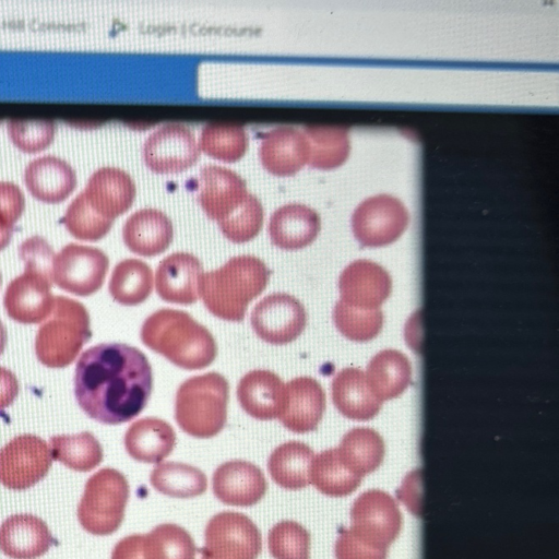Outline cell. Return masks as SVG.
Wrapping results in <instances>:
<instances>
[{"label": "cell", "mask_w": 559, "mask_h": 559, "mask_svg": "<svg viewBox=\"0 0 559 559\" xmlns=\"http://www.w3.org/2000/svg\"><path fill=\"white\" fill-rule=\"evenodd\" d=\"M153 372L146 356L121 343L86 349L78 360L74 394L83 412L106 425L130 421L146 406Z\"/></svg>", "instance_id": "obj_1"}, {"label": "cell", "mask_w": 559, "mask_h": 559, "mask_svg": "<svg viewBox=\"0 0 559 559\" xmlns=\"http://www.w3.org/2000/svg\"><path fill=\"white\" fill-rule=\"evenodd\" d=\"M141 340L174 365L198 370L210 366L217 354L214 336L189 313L163 308L143 322Z\"/></svg>", "instance_id": "obj_2"}, {"label": "cell", "mask_w": 559, "mask_h": 559, "mask_svg": "<svg viewBox=\"0 0 559 559\" xmlns=\"http://www.w3.org/2000/svg\"><path fill=\"white\" fill-rule=\"evenodd\" d=\"M271 271L253 255L230 258L223 266L203 273L199 294L206 309L215 317L240 322L248 305L267 286Z\"/></svg>", "instance_id": "obj_3"}, {"label": "cell", "mask_w": 559, "mask_h": 559, "mask_svg": "<svg viewBox=\"0 0 559 559\" xmlns=\"http://www.w3.org/2000/svg\"><path fill=\"white\" fill-rule=\"evenodd\" d=\"M229 385L225 377L207 372L185 380L175 399V419L178 426L195 438H212L227 420Z\"/></svg>", "instance_id": "obj_4"}, {"label": "cell", "mask_w": 559, "mask_h": 559, "mask_svg": "<svg viewBox=\"0 0 559 559\" xmlns=\"http://www.w3.org/2000/svg\"><path fill=\"white\" fill-rule=\"evenodd\" d=\"M90 316L79 301L56 296L50 316L35 338L38 360L49 368H63L74 361L91 338Z\"/></svg>", "instance_id": "obj_5"}, {"label": "cell", "mask_w": 559, "mask_h": 559, "mask_svg": "<svg viewBox=\"0 0 559 559\" xmlns=\"http://www.w3.org/2000/svg\"><path fill=\"white\" fill-rule=\"evenodd\" d=\"M130 488L122 473L102 468L86 481L78 507L82 527L94 535H109L123 521Z\"/></svg>", "instance_id": "obj_6"}, {"label": "cell", "mask_w": 559, "mask_h": 559, "mask_svg": "<svg viewBox=\"0 0 559 559\" xmlns=\"http://www.w3.org/2000/svg\"><path fill=\"white\" fill-rule=\"evenodd\" d=\"M201 559H255L262 549L261 533L245 514L224 511L205 527Z\"/></svg>", "instance_id": "obj_7"}, {"label": "cell", "mask_w": 559, "mask_h": 559, "mask_svg": "<svg viewBox=\"0 0 559 559\" xmlns=\"http://www.w3.org/2000/svg\"><path fill=\"white\" fill-rule=\"evenodd\" d=\"M408 223L409 214L403 202L384 193L365 199L352 215L353 234L364 247H383L394 242Z\"/></svg>", "instance_id": "obj_8"}, {"label": "cell", "mask_w": 559, "mask_h": 559, "mask_svg": "<svg viewBox=\"0 0 559 559\" xmlns=\"http://www.w3.org/2000/svg\"><path fill=\"white\" fill-rule=\"evenodd\" d=\"M348 528L359 540L383 550L396 539L402 514L396 501L386 492L371 489L353 503Z\"/></svg>", "instance_id": "obj_9"}, {"label": "cell", "mask_w": 559, "mask_h": 559, "mask_svg": "<svg viewBox=\"0 0 559 559\" xmlns=\"http://www.w3.org/2000/svg\"><path fill=\"white\" fill-rule=\"evenodd\" d=\"M108 266V257L100 249L69 243L55 257L52 278L66 292L90 296L103 286Z\"/></svg>", "instance_id": "obj_10"}, {"label": "cell", "mask_w": 559, "mask_h": 559, "mask_svg": "<svg viewBox=\"0 0 559 559\" xmlns=\"http://www.w3.org/2000/svg\"><path fill=\"white\" fill-rule=\"evenodd\" d=\"M52 463L48 444L35 435L13 438L0 450V483L24 490L41 480Z\"/></svg>", "instance_id": "obj_11"}, {"label": "cell", "mask_w": 559, "mask_h": 559, "mask_svg": "<svg viewBox=\"0 0 559 559\" xmlns=\"http://www.w3.org/2000/svg\"><path fill=\"white\" fill-rule=\"evenodd\" d=\"M254 333L264 342L285 345L295 341L307 324L302 304L292 295L274 293L261 299L250 316Z\"/></svg>", "instance_id": "obj_12"}, {"label": "cell", "mask_w": 559, "mask_h": 559, "mask_svg": "<svg viewBox=\"0 0 559 559\" xmlns=\"http://www.w3.org/2000/svg\"><path fill=\"white\" fill-rule=\"evenodd\" d=\"M200 148L193 133L183 124L168 123L145 141V165L157 174H177L190 168L199 158Z\"/></svg>", "instance_id": "obj_13"}, {"label": "cell", "mask_w": 559, "mask_h": 559, "mask_svg": "<svg viewBox=\"0 0 559 559\" xmlns=\"http://www.w3.org/2000/svg\"><path fill=\"white\" fill-rule=\"evenodd\" d=\"M52 282V277L43 272L25 269L7 287L3 297L7 314L24 324L45 321L55 302L50 290Z\"/></svg>", "instance_id": "obj_14"}, {"label": "cell", "mask_w": 559, "mask_h": 559, "mask_svg": "<svg viewBox=\"0 0 559 559\" xmlns=\"http://www.w3.org/2000/svg\"><path fill=\"white\" fill-rule=\"evenodd\" d=\"M267 489L263 472L254 464L231 460L217 466L213 474V492L225 504L251 507Z\"/></svg>", "instance_id": "obj_15"}, {"label": "cell", "mask_w": 559, "mask_h": 559, "mask_svg": "<svg viewBox=\"0 0 559 559\" xmlns=\"http://www.w3.org/2000/svg\"><path fill=\"white\" fill-rule=\"evenodd\" d=\"M248 194L246 182L235 171L216 165L201 169L198 201L211 219H225Z\"/></svg>", "instance_id": "obj_16"}, {"label": "cell", "mask_w": 559, "mask_h": 559, "mask_svg": "<svg viewBox=\"0 0 559 559\" xmlns=\"http://www.w3.org/2000/svg\"><path fill=\"white\" fill-rule=\"evenodd\" d=\"M341 300L364 308H380L390 296L392 281L389 273L370 260H356L341 273Z\"/></svg>", "instance_id": "obj_17"}, {"label": "cell", "mask_w": 559, "mask_h": 559, "mask_svg": "<svg viewBox=\"0 0 559 559\" xmlns=\"http://www.w3.org/2000/svg\"><path fill=\"white\" fill-rule=\"evenodd\" d=\"M325 411V393L310 377H298L285 384V401L278 417L282 425L295 433L317 429Z\"/></svg>", "instance_id": "obj_18"}, {"label": "cell", "mask_w": 559, "mask_h": 559, "mask_svg": "<svg viewBox=\"0 0 559 559\" xmlns=\"http://www.w3.org/2000/svg\"><path fill=\"white\" fill-rule=\"evenodd\" d=\"M202 274V264L197 257L188 252L171 253L156 269L157 295L167 302L191 305L200 296Z\"/></svg>", "instance_id": "obj_19"}, {"label": "cell", "mask_w": 559, "mask_h": 559, "mask_svg": "<svg viewBox=\"0 0 559 559\" xmlns=\"http://www.w3.org/2000/svg\"><path fill=\"white\" fill-rule=\"evenodd\" d=\"M82 192L98 214L114 221L132 205L135 186L126 171L116 167H102L90 177Z\"/></svg>", "instance_id": "obj_20"}, {"label": "cell", "mask_w": 559, "mask_h": 559, "mask_svg": "<svg viewBox=\"0 0 559 559\" xmlns=\"http://www.w3.org/2000/svg\"><path fill=\"white\" fill-rule=\"evenodd\" d=\"M259 155L269 173L293 176L308 163V141L305 133L296 128L278 127L264 134Z\"/></svg>", "instance_id": "obj_21"}, {"label": "cell", "mask_w": 559, "mask_h": 559, "mask_svg": "<svg viewBox=\"0 0 559 559\" xmlns=\"http://www.w3.org/2000/svg\"><path fill=\"white\" fill-rule=\"evenodd\" d=\"M237 399L242 409L259 420L278 418L285 401V384L270 370H252L237 385Z\"/></svg>", "instance_id": "obj_22"}, {"label": "cell", "mask_w": 559, "mask_h": 559, "mask_svg": "<svg viewBox=\"0 0 559 559\" xmlns=\"http://www.w3.org/2000/svg\"><path fill=\"white\" fill-rule=\"evenodd\" d=\"M320 228V216L313 209L300 203H289L272 214L269 235L276 247L299 250L316 240Z\"/></svg>", "instance_id": "obj_23"}, {"label": "cell", "mask_w": 559, "mask_h": 559, "mask_svg": "<svg viewBox=\"0 0 559 559\" xmlns=\"http://www.w3.org/2000/svg\"><path fill=\"white\" fill-rule=\"evenodd\" d=\"M46 523L33 514H14L0 526V550L13 559H35L52 545Z\"/></svg>", "instance_id": "obj_24"}, {"label": "cell", "mask_w": 559, "mask_h": 559, "mask_svg": "<svg viewBox=\"0 0 559 559\" xmlns=\"http://www.w3.org/2000/svg\"><path fill=\"white\" fill-rule=\"evenodd\" d=\"M331 393L337 411L354 420L373 418L382 405L371 390L365 372L358 368L338 371L332 380Z\"/></svg>", "instance_id": "obj_25"}, {"label": "cell", "mask_w": 559, "mask_h": 559, "mask_svg": "<svg viewBox=\"0 0 559 559\" xmlns=\"http://www.w3.org/2000/svg\"><path fill=\"white\" fill-rule=\"evenodd\" d=\"M173 237L170 219L156 209H143L133 213L122 228V238L128 249L147 258L164 252Z\"/></svg>", "instance_id": "obj_26"}, {"label": "cell", "mask_w": 559, "mask_h": 559, "mask_svg": "<svg viewBox=\"0 0 559 559\" xmlns=\"http://www.w3.org/2000/svg\"><path fill=\"white\" fill-rule=\"evenodd\" d=\"M24 182L33 197L47 203L67 199L76 186L73 168L63 159L46 155L32 160L24 170Z\"/></svg>", "instance_id": "obj_27"}, {"label": "cell", "mask_w": 559, "mask_h": 559, "mask_svg": "<svg viewBox=\"0 0 559 559\" xmlns=\"http://www.w3.org/2000/svg\"><path fill=\"white\" fill-rule=\"evenodd\" d=\"M123 442L128 454L135 461L159 463L173 452L176 432L167 421L145 417L129 426Z\"/></svg>", "instance_id": "obj_28"}, {"label": "cell", "mask_w": 559, "mask_h": 559, "mask_svg": "<svg viewBox=\"0 0 559 559\" xmlns=\"http://www.w3.org/2000/svg\"><path fill=\"white\" fill-rule=\"evenodd\" d=\"M366 377L376 396L383 402L406 390L412 380V366L403 353L384 349L371 358Z\"/></svg>", "instance_id": "obj_29"}, {"label": "cell", "mask_w": 559, "mask_h": 559, "mask_svg": "<svg viewBox=\"0 0 559 559\" xmlns=\"http://www.w3.org/2000/svg\"><path fill=\"white\" fill-rule=\"evenodd\" d=\"M314 453L300 441L280 444L267 460L272 479L282 488L298 490L310 484V471Z\"/></svg>", "instance_id": "obj_30"}, {"label": "cell", "mask_w": 559, "mask_h": 559, "mask_svg": "<svg viewBox=\"0 0 559 559\" xmlns=\"http://www.w3.org/2000/svg\"><path fill=\"white\" fill-rule=\"evenodd\" d=\"M308 141V164L316 169L330 170L342 166L350 153L346 129L333 126H311L304 129Z\"/></svg>", "instance_id": "obj_31"}, {"label": "cell", "mask_w": 559, "mask_h": 559, "mask_svg": "<svg viewBox=\"0 0 559 559\" xmlns=\"http://www.w3.org/2000/svg\"><path fill=\"white\" fill-rule=\"evenodd\" d=\"M337 450L345 465L362 478L382 463L384 442L376 430L360 427L346 432Z\"/></svg>", "instance_id": "obj_32"}, {"label": "cell", "mask_w": 559, "mask_h": 559, "mask_svg": "<svg viewBox=\"0 0 559 559\" xmlns=\"http://www.w3.org/2000/svg\"><path fill=\"white\" fill-rule=\"evenodd\" d=\"M361 479L345 465L337 448L324 450L313 457L310 484L326 496H347L357 489Z\"/></svg>", "instance_id": "obj_33"}, {"label": "cell", "mask_w": 559, "mask_h": 559, "mask_svg": "<svg viewBox=\"0 0 559 559\" xmlns=\"http://www.w3.org/2000/svg\"><path fill=\"white\" fill-rule=\"evenodd\" d=\"M108 289L111 297L121 305H140L153 290V272L142 260H122L111 273Z\"/></svg>", "instance_id": "obj_34"}, {"label": "cell", "mask_w": 559, "mask_h": 559, "mask_svg": "<svg viewBox=\"0 0 559 559\" xmlns=\"http://www.w3.org/2000/svg\"><path fill=\"white\" fill-rule=\"evenodd\" d=\"M151 485L158 492L173 498H193L207 487L205 474L192 465L179 462H162L150 475Z\"/></svg>", "instance_id": "obj_35"}, {"label": "cell", "mask_w": 559, "mask_h": 559, "mask_svg": "<svg viewBox=\"0 0 559 559\" xmlns=\"http://www.w3.org/2000/svg\"><path fill=\"white\" fill-rule=\"evenodd\" d=\"M50 445L52 459L73 471L88 472L103 461V448L88 431L53 436Z\"/></svg>", "instance_id": "obj_36"}, {"label": "cell", "mask_w": 559, "mask_h": 559, "mask_svg": "<svg viewBox=\"0 0 559 559\" xmlns=\"http://www.w3.org/2000/svg\"><path fill=\"white\" fill-rule=\"evenodd\" d=\"M143 554L144 559H195L197 547L183 527L164 523L144 535Z\"/></svg>", "instance_id": "obj_37"}, {"label": "cell", "mask_w": 559, "mask_h": 559, "mask_svg": "<svg viewBox=\"0 0 559 559\" xmlns=\"http://www.w3.org/2000/svg\"><path fill=\"white\" fill-rule=\"evenodd\" d=\"M199 148L215 159L234 163L245 155L248 135L237 124L210 123L201 131Z\"/></svg>", "instance_id": "obj_38"}, {"label": "cell", "mask_w": 559, "mask_h": 559, "mask_svg": "<svg viewBox=\"0 0 559 559\" xmlns=\"http://www.w3.org/2000/svg\"><path fill=\"white\" fill-rule=\"evenodd\" d=\"M336 329L348 340L366 342L374 338L383 325L380 308H364L348 305L341 299L333 309Z\"/></svg>", "instance_id": "obj_39"}, {"label": "cell", "mask_w": 559, "mask_h": 559, "mask_svg": "<svg viewBox=\"0 0 559 559\" xmlns=\"http://www.w3.org/2000/svg\"><path fill=\"white\" fill-rule=\"evenodd\" d=\"M62 224L75 238L85 241H97L110 230L114 221L98 214L86 201L83 192L69 204Z\"/></svg>", "instance_id": "obj_40"}, {"label": "cell", "mask_w": 559, "mask_h": 559, "mask_svg": "<svg viewBox=\"0 0 559 559\" xmlns=\"http://www.w3.org/2000/svg\"><path fill=\"white\" fill-rule=\"evenodd\" d=\"M267 547L275 559H310V534L295 521H281L270 530Z\"/></svg>", "instance_id": "obj_41"}, {"label": "cell", "mask_w": 559, "mask_h": 559, "mask_svg": "<svg viewBox=\"0 0 559 559\" xmlns=\"http://www.w3.org/2000/svg\"><path fill=\"white\" fill-rule=\"evenodd\" d=\"M217 224L223 235L231 242H247L253 239L262 228V205L253 194L249 193L229 216Z\"/></svg>", "instance_id": "obj_42"}, {"label": "cell", "mask_w": 559, "mask_h": 559, "mask_svg": "<svg viewBox=\"0 0 559 559\" xmlns=\"http://www.w3.org/2000/svg\"><path fill=\"white\" fill-rule=\"evenodd\" d=\"M8 133L17 148L35 153L50 145L55 135V123L51 120L11 119L8 121Z\"/></svg>", "instance_id": "obj_43"}, {"label": "cell", "mask_w": 559, "mask_h": 559, "mask_svg": "<svg viewBox=\"0 0 559 559\" xmlns=\"http://www.w3.org/2000/svg\"><path fill=\"white\" fill-rule=\"evenodd\" d=\"M24 207L25 200L21 189L13 182L0 181V251L9 245L14 224Z\"/></svg>", "instance_id": "obj_44"}, {"label": "cell", "mask_w": 559, "mask_h": 559, "mask_svg": "<svg viewBox=\"0 0 559 559\" xmlns=\"http://www.w3.org/2000/svg\"><path fill=\"white\" fill-rule=\"evenodd\" d=\"M19 254L25 264V269L36 270L52 277L56 255L43 237L32 236L24 240L20 245Z\"/></svg>", "instance_id": "obj_45"}, {"label": "cell", "mask_w": 559, "mask_h": 559, "mask_svg": "<svg viewBox=\"0 0 559 559\" xmlns=\"http://www.w3.org/2000/svg\"><path fill=\"white\" fill-rule=\"evenodd\" d=\"M386 552L359 540L348 528L335 542L336 559H385Z\"/></svg>", "instance_id": "obj_46"}, {"label": "cell", "mask_w": 559, "mask_h": 559, "mask_svg": "<svg viewBox=\"0 0 559 559\" xmlns=\"http://www.w3.org/2000/svg\"><path fill=\"white\" fill-rule=\"evenodd\" d=\"M142 534H132L120 539L114 547L111 559H144Z\"/></svg>", "instance_id": "obj_47"}, {"label": "cell", "mask_w": 559, "mask_h": 559, "mask_svg": "<svg viewBox=\"0 0 559 559\" xmlns=\"http://www.w3.org/2000/svg\"><path fill=\"white\" fill-rule=\"evenodd\" d=\"M19 393V382L15 374L0 367V414L12 405Z\"/></svg>", "instance_id": "obj_48"}, {"label": "cell", "mask_w": 559, "mask_h": 559, "mask_svg": "<svg viewBox=\"0 0 559 559\" xmlns=\"http://www.w3.org/2000/svg\"><path fill=\"white\" fill-rule=\"evenodd\" d=\"M7 344V330L3 323L0 321V355L3 353Z\"/></svg>", "instance_id": "obj_49"}, {"label": "cell", "mask_w": 559, "mask_h": 559, "mask_svg": "<svg viewBox=\"0 0 559 559\" xmlns=\"http://www.w3.org/2000/svg\"><path fill=\"white\" fill-rule=\"evenodd\" d=\"M0 285H1V275H0Z\"/></svg>", "instance_id": "obj_50"}]
</instances>
